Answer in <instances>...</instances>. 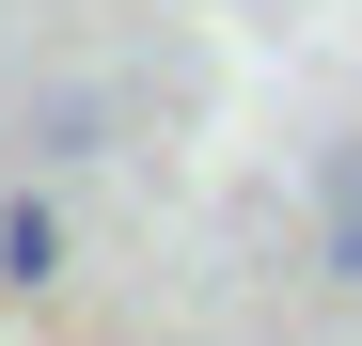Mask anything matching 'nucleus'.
<instances>
[{
    "label": "nucleus",
    "mask_w": 362,
    "mask_h": 346,
    "mask_svg": "<svg viewBox=\"0 0 362 346\" xmlns=\"http://www.w3.org/2000/svg\"><path fill=\"white\" fill-rule=\"evenodd\" d=\"M315 268L362 299V142H331V173H315Z\"/></svg>",
    "instance_id": "1"
},
{
    "label": "nucleus",
    "mask_w": 362,
    "mask_h": 346,
    "mask_svg": "<svg viewBox=\"0 0 362 346\" xmlns=\"http://www.w3.org/2000/svg\"><path fill=\"white\" fill-rule=\"evenodd\" d=\"M47 268H64V205L16 189V205H0V283H47Z\"/></svg>",
    "instance_id": "2"
}]
</instances>
